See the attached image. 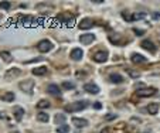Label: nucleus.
I'll use <instances>...</instances> for the list:
<instances>
[{
  "label": "nucleus",
  "instance_id": "nucleus-1",
  "mask_svg": "<svg viewBox=\"0 0 160 133\" xmlns=\"http://www.w3.org/2000/svg\"><path fill=\"white\" fill-rule=\"evenodd\" d=\"M87 105H88V102L87 101H78V102L71 103V105H68V106L65 108V110H67V112H78V110L85 109Z\"/></svg>",
  "mask_w": 160,
  "mask_h": 133
},
{
  "label": "nucleus",
  "instance_id": "nucleus-2",
  "mask_svg": "<svg viewBox=\"0 0 160 133\" xmlns=\"http://www.w3.org/2000/svg\"><path fill=\"white\" fill-rule=\"evenodd\" d=\"M37 50L40 53H48L53 50V43L50 40H41L40 43L37 44Z\"/></svg>",
  "mask_w": 160,
  "mask_h": 133
},
{
  "label": "nucleus",
  "instance_id": "nucleus-3",
  "mask_svg": "<svg viewBox=\"0 0 160 133\" xmlns=\"http://www.w3.org/2000/svg\"><path fill=\"white\" fill-rule=\"evenodd\" d=\"M156 92H157L156 88H142V89H137L136 91V95L146 98V96H153V95H156Z\"/></svg>",
  "mask_w": 160,
  "mask_h": 133
},
{
  "label": "nucleus",
  "instance_id": "nucleus-4",
  "mask_svg": "<svg viewBox=\"0 0 160 133\" xmlns=\"http://www.w3.org/2000/svg\"><path fill=\"white\" fill-rule=\"evenodd\" d=\"M106 60H108V51H105V50L96 51L94 54V61H96V63H105Z\"/></svg>",
  "mask_w": 160,
  "mask_h": 133
},
{
  "label": "nucleus",
  "instance_id": "nucleus-5",
  "mask_svg": "<svg viewBox=\"0 0 160 133\" xmlns=\"http://www.w3.org/2000/svg\"><path fill=\"white\" fill-rule=\"evenodd\" d=\"M33 88H34V82H33L31 79H27L26 82H21V84H20V89L24 91V92H27V94H31Z\"/></svg>",
  "mask_w": 160,
  "mask_h": 133
},
{
  "label": "nucleus",
  "instance_id": "nucleus-6",
  "mask_svg": "<svg viewBox=\"0 0 160 133\" xmlns=\"http://www.w3.org/2000/svg\"><path fill=\"white\" fill-rule=\"evenodd\" d=\"M94 20L92 18H89V17H85V18H82L80 23V28L81 30H88V28H91L92 26H94Z\"/></svg>",
  "mask_w": 160,
  "mask_h": 133
},
{
  "label": "nucleus",
  "instance_id": "nucleus-7",
  "mask_svg": "<svg viewBox=\"0 0 160 133\" xmlns=\"http://www.w3.org/2000/svg\"><path fill=\"white\" fill-rule=\"evenodd\" d=\"M47 92L51 95H55V96H60V95H61V89H60L58 85H55V84H50V85L47 86Z\"/></svg>",
  "mask_w": 160,
  "mask_h": 133
},
{
  "label": "nucleus",
  "instance_id": "nucleus-8",
  "mask_svg": "<svg viewBox=\"0 0 160 133\" xmlns=\"http://www.w3.org/2000/svg\"><path fill=\"white\" fill-rule=\"evenodd\" d=\"M94 40H95L94 34H84L80 37V41L82 44H91V43H94Z\"/></svg>",
  "mask_w": 160,
  "mask_h": 133
},
{
  "label": "nucleus",
  "instance_id": "nucleus-9",
  "mask_svg": "<svg viewBox=\"0 0 160 133\" xmlns=\"http://www.w3.org/2000/svg\"><path fill=\"white\" fill-rule=\"evenodd\" d=\"M84 89H85L87 92H89V94H98V92H99V88H98L96 84H85V85H84Z\"/></svg>",
  "mask_w": 160,
  "mask_h": 133
},
{
  "label": "nucleus",
  "instance_id": "nucleus-10",
  "mask_svg": "<svg viewBox=\"0 0 160 133\" xmlns=\"http://www.w3.org/2000/svg\"><path fill=\"white\" fill-rule=\"evenodd\" d=\"M130 60H132V63H135V64H143V63H146V57H143V55H140V54H137V53L132 54Z\"/></svg>",
  "mask_w": 160,
  "mask_h": 133
},
{
  "label": "nucleus",
  "instance_id": "nucleus-11",
  "mask_svg": "<svg viewBox=\"0 0 160 133\" xmlns=\"http://www.w3.org/2000/svg\"><path fill=\"white\" fill-rule=\"evenodd\" d=\"M82 55H84L82 50H80V48H74V50L71 51V54H70V57H71L72 60L78 61V60H81V58H82Z\"/></svg>",
  "mask_w": 160,
  "mask_h": 133
},
{
  "label": "nucleus",
  "instance_id": "nucleus-12",
  "mask_svg": "<svg viewBox=\"0 0 160 133\" xmlns=\"http://www.w3.org/2000/svg\"><path fill=\"white\" fill-rule=\"evenodd\" d=\"M142 47L146 48V50H149V51H152V53L156 51V46L153 44L150 40H143V41H142Z\"/></svg>",
  "mask_w": 160,
  "mask_h": 133
},
{
  "label": "nucleus",
  "instance_id": "nucleus-13",
  "mask_svg": "<svg viewBox=\"0 0 160 133\" xmlns=\"http://www.w3.org/2000/svg\"><path fill=\"white\" fill-rule=\"evenodd\" d=\"M72 123L77 126V127H85L88 125V122L85 119H81V117H72Z\"/></svg>",
  "mask_w": 160,
  "mask_h": 133
},
{
  "label": "nucleus",
  "instance_id": "nucleus-14",
  "mask_svg": "<svg viewBox=\"0 0 160 133\" xmlns=\"http://www.w3.org/2000/svg\"><path fill=\"white\" fill-rule=\"evenodd\" d=\"M18 75H20V70L18 68H13V70H9V72L6 74V79H14Z\"/></svg>",
  "mask_w": 160,
  "mask_h": 133
},
{
  "label": "nucleus",
  "instance_id": "nucleus-15",
  "mask_svg": "<svg viewBox=\"0 0 160 133\" xmlns=\"http://www.w3.org/2000/svg\"><path fill=\"white\" fill-rule=\"evenodd\" d=\"M13 112H14V116H16L17 120H21V117L24 116V108H21V106H16V108L13 109Z\"/></svg>",
  "mask_w": 160,
  "mask_h": 133
},
{
  "label": "nucleus",
  "instance_id": "nucleus-16",
  "mask_svg": "<svg viewBox=\"0 0 160 133\" xmlns=\"http://www.w3.org/2000/svg\"><path fill=\"white\" fill-rule=\"evenodd\" d=\"M109 79L112 81L113 84H122V82H123V77H122L120 74H111Z\"/></svg>",
  "mask_w": 160,
  "mask_h": 133
},
{
  "label": "nucleus",
  "instance_id": "nucleus-17",
  "mask_svg": "<svg viewBox=\"0 0 160 133\" xmlns=\"http://www.w3.org/2000/svg\"><path fill=\"white\" fill-rule=\"evenodd\" d=\"M147 112H149L150 115H156V113L159 112V103H150V105L147 106Z\"/></svg>",
  "mask_w": 160,
  "mask_h": 133
},
{
  "label": "nucleus",
  "instance_id": "nucleus-18",
  "mask_svg": "<svg viewBox=\"0 0 160 133\" xmlns=\"http://www.w3.org/2000/svg\"><path fill=\"white\" fill-rule=\"evenodd\" d=\"M0 57L4 60V63H11L13 61V57L9 51H0Z\"/></svg>",
  "mask_w": 160,
  "mask_h": 133
},
{
  "label": "nucleus",
  "instance_id": "nucleus-19",
  "mask_svg": "<svg viewBox=\"0 0 160 133\" xmlns=\"http://www.w3.org/2000/svg\"><path fill=\"white\" fill-rule=\"evenodd\" d=\"M14 98H16V96H14L13 92H6L4 95H1V99H3L4 102H13L14 101Z\"/></svg>",
  "mask_w": 160,
  "mask_h": 133
},
{
  "label": "nucleus",
  "instance_id": "nucleus-20",
  "mask_svg": "<svg viewBox=\"0 0 160 133\" xmlns=\"http://www.w3.org/2000/svg\"><path fill=\"white\" fill-rule=\"evenodd\" d=\"M31 72L34 75H44L46 72H48V70H47V67H40V68H34Z\"/></svg>",
  "mask_w": 160,
  "mask_h": 133
},
{
  "label": "nucleus",
  "instance_id": "nucleus-21",
  "mask_svg": "<svg viewBox=\"0 0 160 133\" xmlns=\"http://www.w3.org/2000/svg\"><path fill=\"white\" fill-rule=\"evenodd\" d=\"M37 108H38V109H46V108H50V102H48L47 99H43V101H40L38 103H37Z\"/></svg>",
  "mask_w": 160,
  "mask_h": 133
},
{
  "label": "nucleus",
  "instance_id": "nucleus-22",
  "mask_svg": "<svg viewBox=\"0 0 160 133\" xmlns=\"http://www.w3.org/2000/svg\"><path fill=\"white\" fill-rule=\"evenodd\" d=\"M48 115L47 113H44V112H41V113H38V115H37V119H38V120H40V122H43V123H47L48 122Z\"/></svg>",
  "mask_w": 160,
  "mask_h": 133
},
{
  "label": "nucleus",
  "instance_id": "nucleus-23",
  "mask_svg": "<svg viewBox=\"0 0 160 133\" xmlns=\"http://www.w3.org/2000/svg\"><path fill=\"white\" fill-rule=\"evenodd\" d=\"M65 122V115H63V113H57L55 115V123L58 126H60V123H64Z\"/></svg>",
  "mask_w": 160,
  "mask_h": 133
},
{
  "label": "nucleus",
  "instance_id": "nucleus-24",
  "mask_svg": "<svg viewBox=\"0 0 160 133\" xmlns=\"http://www.w3.org/2000/svg\"><path fill=\"white\" fill-rule=\"evenodd\" d=\"M55 130H57V133H68L70 132V127H68L67 125H60Z\"/></svg>",
  "mask_w": 160,
  "mask_h": 133
},
{
  "label": "nucleus",
  "instance_id": "nucleus-25",
  "mask_svg": "<svg viewBox=\"0 0 160 133\" xmlns=\"http://www.w3.org/2000/svg\"><path fill=\"white\" fill-rule=\"evenodd\" d=\"M71 18H72L71 14H70V16H68V14H61V16L58 17V20H60V21H70Z\"/></svg>",
  "mask_w": 160,
  "mask_h": 133
},
{
  "label": "nucleus",
  "instance_id": "nucleus-26",
  "mask_svg": "<svg viewBox=\"0 0 160 133\" xmlns=\"http://www.w3.org/2000/svg\"><path fill=\"white\" fill-rule=\"evenodd\" d=\"M63 86H64V89H74V88H75V84H72V82H64Z\"/></svg>",
  "mask_w": 160,
  "mask_h": 133
},
{
  "label": "nucleus",
  "instance_id": "nucleus-27",
  "mask_svg": "<svg viewBox=\"0 0 160 133\" xmlns=\"http://www.w3.org/2000/svg\"><path fill=\"white\" fill-rule=\"evenodd\" d=\"M10 4H11L10 1H0V9H6L7 10V9H10Z\"/></svg>",
  "mask_w": 160,
  "mask_h": 133
},
{
  "label": "nucleus",
  "instance_id": "nucleus-28",
  "mask_svg": "<svg viewBox=\"0 0 160 133\" xmlns=\"http://www.w3.org/2000/svg\"><path fill=\"white\" fill-rule=\"evenodd\" d=\"M144 13H137V14H135V20H142V18H144Z\"/></svg>",
  "mask_w": 160,
  "mask_h": 133
},
{
  "label": "nucleus",
  "instance_id": "nucleus-29",
  "mask_svg": "<svg viewBox=\"0 0 160 133\" xmlns=\"http://www.w3.org/2000/svg\"><path fill=\"white\" fill-rule=\"evenodd\" d=\"M128 72H129V75H130V77H133V78H137V77H139V74H136L135 71H130V70H129Z\"/></svg>",
  "mask_w": 160,
  "mask_h": 133
},
{
  "label": "nucleus",
  "instance_id": "nucleus-30",
  "mask_svg": "<svg viewBox=\"0 0 160 133\" xmlns=\"http://www.w3.org/2000/svg\"><path fill=\"white\" fill-rule=\"evenodd\" d=\"M115 115H112V113H108V115H106V116H105V119H106V120H112V119H115Z\"/></svg>",
  "mask_w": 160,
  "mask_h": 133
},
{
  "label": "nucleus",
  "instance_id": "nucleus-31",
  "mask_svg": "<svg viewBox=\"0 0 160 133\" xmlns=\"http://www.w3.org/2000/svg\"><path fill=\"white\" fill-rule=\"evenodd\" d=\"M94 108H95V109H101V108H102L101 102H95V103H94Z\"/></svg>",
  "mask_w": 160,
  "mask_h": 133
},
{
  "label": "nucleus",
  "instance_id": "nucleus-32",
  "mask_svg": "<svg viewBox=\"0 0 160 133\" xmlns=\"http://www.w3.org/2000/svg\"><path fill=\"white\" fill-rule=\"evenodd\" d=\"M153 18H154V20H159V18H160V13H153Z\"/></svg>",
  "mask_w": 160,
  "mask_h": 133
},
{
  "label": "nucleus",
  "instance_id": "nucleus-33",
  "mask_svg": "<svg viewBox=\"0 0 160 133\" xmlns=\"http://www.w3.org/2000/svg\"><path fill=\"white\" fill-rule=\"evenodd\" d=\"M133 31L136 33L137 36H142V34H143V31H142V30H137V28H135V30H133Z\"/></svg>",
  "mask_w": 160,
  "mask_h": 133
}]
</instances>
